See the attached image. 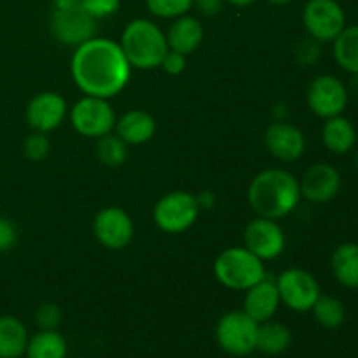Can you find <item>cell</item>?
Masks as SVG:
<instances>
[{
	"instance_id": "36",
	"label": "cell",
	"mask_w": 358,
	"mask_h": 358,
	"mask_svg": "<svg viewBox=\"0 0 358 358\" xmlns=\"http://www.w3.org/2000/svg\"><path fill=\"white\" fill-rule=\"evenodd\" d=\"M226 2L233 3V6H236V7H247V6H252L255 0H226Z\"/></svg>"
},
{
	"instance_id": "9",
	"label": "cell",
	"mask_w": 358,
	"mask_h": 358,
	"mask_svg": "<svg viewBox=\"0 0 358 358\" xmlns=\"http://www.w3.org/2000/svg\"><path fill=\"white\" fill-rule=\"evenodd\" d=\"M303 21L310 37L318 42H334L346 27L345 10L336 0H308Z\"/></svg>"
},
{
	"instance_id": "3",
	"label": "cell",
	"mask_w": 358,
	"mask_h": 358,
	"mask_svg": "<svg viewBox=\"0 0 358 358\" xmlns=\"http://www.w3.org/2000/svg\"><path fill=\"white\" fill-rule=\"evenodd\" d=\"M121 48L129 65L140 70L161 66V62L170 49L163 30L145 17H138L126 24L121 37Z\"/></svg>"
},
{
	"instance_id": "29",
	"label": "cell",
	"mask_w": 358,
	"mask_h": 358,
	"mask_svg": "<svg viewBox=\"0 0 358 358\" xmlns=\"http://www.w3.org/2000/svg\"><path fill=\"white\" fill-rule=\"evenodd\" d=\"M49 150H51V142H49V138L44 133H31V135H28L27 138H24L23 152L28 159L42 161L48 156Z\"/></svg>"
},
{
	"instance_id": "18",
	"label": "cell",
	"mask_w": 358,
	"mask_h": 358,
	"mask_svg": "<svg viewBox=\"0 0 358 358\" xmlns=\"http://www.w3.org/2000/svg\"><path fill=\"white\" fill-rule=\"evenodd\" d=\"M203 35H205V30H203L201 21L198 17L184 14L180 17H175L171 27L168 28V48L171 51H177L180 55L187 56L198 49V45L203 41Z\"/></svg>"
},
{
	"instance_id": "31",
	"label": "cell",
	"mask_w": 358,
	"mask_h": 358,
	"mask_svg": "<svg viewBox=\"0 0 358 358\" xmlns=\"http://www.w3.org/2000/svg\"><path fill=\"white\" fill-rule=\"evenodd\" d=\"M84 10L94 20H103V17L114 16L121 7V0H80Z\"/></svg>"
},
{
	"instance_id": "2",
	"label": "cell",
	"mask_w": 358,
	"mask_h": 358,
	"mask_svg": "<svg viewBox=\"0 0 358 358\" xmlns=\"http://www.w3.org/2000/svg\"><path fill=\"white\" fill-rule=\"evenodd\" d=\"M301 199L299 182L290 171L271 168L255 175L248 185V203L259 217L282 219L297 208Z\"/></svg>"
},
{
	"instance_id": "15",
	"label": "cell",
	"mask_w": 358,
	"mask_h": 358,
	"mask_svg": "<svg viewBox=\"0 0 358 358\" xmlns=\"http://www.w3.org/2000/svg\"><path fill=\"white\" fill-rule=\"evenodd\" d=\"M66 115V101L62 94L45 91L30 100L27 107V121L35 131L48 133L58 128Z\"/></svg>"
},
{
	"instance_id": "11",
	"label": "cell",
	"mask_w": 358,
	"mask_h": 358,
	"mask_svg": "<svg viewBox=\"0 0 358 358\" xmlns=\"http://www.w3.org/2000/svg\"><path fill=\"white\" fill-rule=\"evenodd\" d=\"M308 105L320 117L341 115L348 105V90L334 76H320L310 84L306 94Z\"/></svg>"
},
{
	"instance_id": "21",
	"label": "cell",
	"mask_w": 358,
	"mask_h": 358,
	"mask_svg": "<svg viewBox=\"0 0 358 358\" xmlns=\"http://www.w3.org/2000/svg\"><path fill=\"white\" fill-rule=\"evenodd\" d=\"M324 145L334 154H348L357 142V131L350 119L343 115H334L325 121L322 129Z\"/></svg>"
},
{
	"instance_id": "34",
	"label": "cell",
	"mask_w": 358,
	"mask_h": 358,
	"mask_svg": "<svg viewBox=\"0 0 358 358\" xmlns=\"http://www.w3.org/2000/svg\"><path fill=\"white\" fill-rule=\"evenodd\" d=\"M226 0H194V7L203 16H215L222 10Z\"/></svg>"
},
{
	"instance_id": "26",
	"label": "cell",
	"mask_w": 358,
	"mask_h": 358,
	"mask_svg": "<svg viewBox=\"0 0 358 358\" xmlns=\"http://www.w3.org/2000/svg\"><path fill=\"white\" fill-rule=\"evenodd\" d=\"M315 315V320L324 329H338L345 324L346 310L345 304L332 296H322L317 299V303L311 308Z\"/></svg>"
},
{
	"instance_id": "1",
	"label": "cell",
	"mask_w": 358,
	"mask_h": 358,
	"mask_svg": "<svg viewBox=\"0 0 358 358\" xmlns=\"http://www.w3.org/2000/svg\"><path fill=\"white\" fill-rule=\"evenodd\" d=\"M72 77L86 96L108 98L121 93L131 77V65L121 44L93 37L77 45L72 56Z\"/></svg>"
},
{
	"instance_id": "38",
	"label": "cell",
	"mask_w": 358,
	"mask_h": 358,
	"mask_svg": "<svg viewBox=\"0 0 358 358\" xmlns=\"http://www.w3.org/2000/svg\"><path fill=\"white\" fill-rule=\"evenodd\" d=\"M357 168H358V152H357Z\"/></svg>"
},
{
	"instance_id": "24",
	"label": "cell",
	"mask_w": 358,
	"mask_h": 358,
	"mask_svg": "<svg viewBox=\"0 0 358 358\" xmlns=\"http://www.w3.org/2000/svg\"><path fill=\"white\" fill-rule=\"evenodd\" d=\"M69 346L65 338L56 331H41L28 339L27 358H66Z\"/></svg>"
},
{
	"instance_id": "17",
	"label": "cell",
	"mask_w": 358,
	"mask_h": 358,
	"mask_svg": "<svg viewBox=\"0 0 358 358\" xmlns=\"http://www.w3.org/2000/svg\"><path fill=\"white\" fill-rule=\"evenodd\" d=\"M280 303L282 301H280L276 282L268 280V276H266L262 282L255 283L254 287H250L247 290L243 311L252 320H255L257 324H262V322H268L275 317Z\"/></svg>"
},
{
	"instance_id": "19",
	"label": "cell",
	"mask_w": 358,
	"mask_h": 358,
	"mask_svg": "<svg viewBox=\"0 0 358 358\" xmlns=\"http://www.w3.org/2000/svg\"><path fill=\"white\" fill-rule=\"evenodd\" d=\"M115 133L129 145H142L156 133V121L145 110H129L115 121Z\"/></svg>"
},
{
	"instance_id": "23",
	"label": "cell",
	"mask_w": 358,
	"mask_h": 358,
	"mask_svg": "<svg viewBox=\"0 0 358 358\" xmlns=\"http://www.w3.org/2000/svg\"><path fill=\"white\" fill-rule=\"evenodd\" d=\"M331 268L336 280L348 289H358V243H343L332 252Z\"/></svg>"
},
{
	"instance_id": "25",
	"label": "cell",
	"mask_w": 358,
	"mask_h": 358,
	"mask_svg": "<svg viewBox=\"0 0 358 358\" xmlns=\"http://www.w3.org/2000/svg\"><path fill=\"white\" fill-rule=\"evenodd\" d=\"M334 58L343 70L358 76V24L345 27L334 38Z\"/></svg>"
},
{
	"instance_id": "13",
	"label": "cell",
	"mask_w": 358,
	"mask_h": 358,
	"mask_svg": "<svg viewBox=\"0 0 358 358\" xmlns=\"http://www.w3.org/2000/svg\"><path fill=\"white\" fill-rule=\"evenodd\" d=\"M245 248L257 255L261 261L278 257L285 248V236L283 231L275 220L259 217L248 222L245 227Z\"/></svg>"
},
{
	"instance_id": "7",
	"label": "cell",
	"mask_w": 358,
	"mask_h": 358,
	"mask_svg": "<svg viewBox=\"0 0 358 358\" xmlns=\"http://www.w3.org/2000/svg\"><path fill=\"white\" fill-rule=\"evenodd\" d=\"M199 213L198 198L185 191H173L163 196L154 206V220L164 233L177 234L187 231Z\"/></svg>"
},
{
	"instance_id": "22",
	"label": "cell",
	"mask_w": 358,
	"mask_h": 358,
	"mask_svg": "<svg viewBox=\"0 0 358 358\" xmlns=\"http://www.w3.org/2000/svg\"><path fill=\"white\" fill-rule=\"evenodd\" d=\"M292 345V332L289 327L278 322H262L257 329L255 350L264 355L276 357L285 353Z\"/></svg>"
},
{
	"instance_id": "14",
	"label": "cell",
	"mask_w": 358,
	"mask_h": 358,
	"mask_svg": "<svg viewBox=\"0 0 358 358\" xmlns=\"http://www.w3.org/2000/svg\"><path fill=\"white\" fill-rule=\"evenodd\" d=\"M301 196L313 203H327L338 196L341 189V175L334 166L325 163L313 164L304 171L299 182Z\"/></svg>"
},
{
	"instance_id": "28",
	"label": "cell",
	"mask_w": 358,
	"mask_h": 358,
	"mask_svg": "<svg viewBox=\"0 0 358 358\" xmlns=\"http://www.w3.org/2000/svg\"><path fill=\"white\" fill-rule=\"evenodd\" d=\"M145 3L154 16L175 20L187 14L194 6V0H145Z\"/></svg>"
},
{
	"instance_id": "12",
	"label": "cell",
	"mask_w": 358,
	"mask_h": 358,
	"mask_svg": "<svg viewBox=\"0 0 358 358\" xmlns=\"http://www.w3.org/2000/svg\"><path fill=\"white\" fill-rule=\"evenodd\" d=\"M93 231L96 240L103 247L110 250H121L131 241L135 227L131 217L124 210L117 206H107L94 217Z\"/></svg>"
},
{
	"instance_id": "33",
	"label": "cell",
	"mask_w": 358,
	"mask_h": 358,
	"mask_svg": "<svg viewBox=\"0 0 358 358\" xmlns=\"http://www.w3.org/2000/svg\"><path fill=\"white\" fill-rule=\"evenodd\" d=\"M161 66L164 69V72L171 73V76H178V73H182L185 70V56L180 55V52L168 49L166 56H164L163 62H161Z\"/></svg>"
},
{
	"instance_id": "8",
	"label": "cell",
	"mask_w": 358,
	"mask_h": 358,
	"mask_svg": "<svg viewBox=\"0 0 358 358\" xmlns=\"http://www.w3.org/2000/svg\"><path fill=\"white\" fill-rule=\"evenodd\" d=\"M70 121L77 133L87 138H100L114 129L115 114L105 98L84 96L70 110Z\"/></svg>"
},
{
	"instance_id": "32",
	"label": "cell",
	"mask_w": 358,
	"mask_h": 358,
	"mask_svg": "<svg viewBox=\"0 0 358 358\" xmlns=\"http://www.w3.org/2000/svg\"><path fill=\"white\" fill-rule=\"evenodd\" d=\"M17 233L10 220L0 217V252H7L16 245Z\"/></svg>"
},
{
	"instance_id": "16",
	"label": "cell",
	"mask_w": 358,
	"mask_h": 358,
	"mask_svg": "<svg viewBox=\"0 0 358 358\" xmlns=\"http://www.w3.org/2000/svg\"><path fill=\"white\" fill-rule=\"evenodd\" d=\"M264 143L269 152L280 161L299 159L306 149V138L299 128L287 122H273L264 135Z\"/></svg>"
},
{
	"instance_id": "35",
	"label": "cell",
	"mask_w": 358,
	"mask_h": 358,
	"mask_svg": "<svg viewBox=\"0 0 358 358\" xmlns=\"http://www.w3.org/2000/svg\"><path fill=\"white\" fill-rule=\"evenodd\" d=\"M213 201H215V199H213L212 192H203V194L198 198L199 208H201V206H206V208H210V206L213 205Z\"/></svg>"
},
{
	"instance_id": "27",
	"label": "cell",
	"mask_w": 358,
	"mask_h": 358,
	"mask_svg": "<svg viewBox=\"0 0 358 358\" xmlns=\"http://www.w3.org/2000/svg\"><path fill=\"white\" fill-rule=\"evenodd\" d=\"M96 156L105 166L119 168L121 164H124L126 157H128V149H126V143L117 135L107 133V135L98 138Z\"/></svg>"
},
{
	"instance_id": "30",
	"label": "cell",
	"mask_w": 358,
	"mask_h": 358,
	"mask_svg": "<svg viewBox=\"0 0 358 358\" xmlns=\"http://www.w3.org/2000/svg\"><path fill=\"white\" fill-rule=\"evenodd\" d=\"M62 310L55 303H44L35 313V322L41 327V331H56L62 324Z\"/></svg>"
},
{
	"instance_id": "5",
	"label": "cell",
	"mask_w": 358,
	"mask_h": 358,
	"mask_svg": "<svg viewBox=\"0 0 358 358\" xmlns=\"http://www.w3.org/2000/svg\"><path fill=\"white\" fill-rule=\"evenodd\" d=\"M49 27L55 38L66 45H80L96 35V20L84 10L80 0H51Z\"/></svg>"
},
{
	"instance_id": "4",
	"label": "cell",
	"mask_w": 358,
	"mask_h": 358,
	"mask_svg": "<svg viewBox=\"0 0 358 358\" xmlns=\"http://www.w3.org/2000/svg\"><path fill=\"white\" fill-rule=\"evenodd\" d=\"M215 278L233 290H248L266 278V268L257 255L245 247L226 248L213 264Z\"/></svg>"
},
{
	"instance_id": "10",
	"label": "cell",
	"mask_w": 358,
	"mask_h": 358,
	"mask_svg": "<svg viewBox=\"0 0 358 358\" xmlns=\"http://www.w3.org/2000/svg\"><path fill=\"white\" fill-rule=\"evenodd\" d=\"M280 301L294 311H311L320 297V285L311 273L292 268L283 271L276 280Z\"/></svg>"
},
{
	"instance_id": "6",
	"label": "cell",
	"mask_w": 358,
	"mask_h": 358,
	"mask_svg": "<svg viewBox=\"0 0 358 358\" xmlns=\"http://www.w3.org/2000/svg\"><path fill=\"white\" fill-rule=\"evenodd\" d=\"M259 324L245 311H229L219 320L215 339L220 348L233 357H247L255 352Z\"/></svg>"
},
{
	"instance_id": "20",
	"label": "cell",
	"mask_w": 358,
	"mask_h": 358,
	"mask_svg": "<svg viewBox=\"0 0 358 358\" xmlns=\"http://www.w3.org/2000/svg\"><path fill=\"white\" fill-rule=\"evenodd\" d=\"M28 331L13 315L0 317V358H21L27 352Z\"/></svg>"
},
{
	"instance_id": "37",
	"label": "cell",
	"mask_w": 358,
	"mask_h": 358,
	"mask_svg": "<svg viewBox=\"0 0 358 358\" xmlns=\"http://www.w3.org/2000/svg\"><path fill=\"white\" fill-rule=\"evenodd\" d=\"M269 3H273V6H287V3H290L292 0H268Z\"/></svg>"
}]
</instances>
